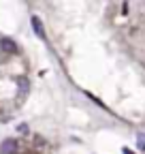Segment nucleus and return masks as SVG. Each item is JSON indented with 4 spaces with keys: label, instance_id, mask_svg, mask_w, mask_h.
Returning a JSON list of instances; mask_svg holds the SVG:
<instances>
[{
    "label": "nucleus",
    "instance_id": "f257e3e1",
    "mask_svg": "<svg viewBox=\"0 0 145 154\" xmlns=\"http://www.w3.org/2000/svg\"><path fill=\"white\" fill-rule=\"evenodd\" d=\"M17 152V141L15 139H4L0 146V154H15Z\"/></svg>",
    "mask_w": 145,
    "mask_h": 154
},
{
    "label": "nucleus",
    "instance_id": "f03ea898",
    "mask_svg": "<svg viewBox=\"0 0 145 154\" xmlns=\"http://www.w3.org/2000/svg\"><path fill=\"white\" fill-rule=\"evenodd\" d=\"M0 47H2L4 51H17V45H15V41L13 38H2V41H0Z\"/></svg>",
    "mask_w": 145,
    "mask_h": 154
},
{
    "label": "nucleus",
    "instance_id": "7ed1b4c3",
    "mask_svg": "<svg viewBox=\"0 0 145 154\" xmlns=\"http://www.w3.org/2000/svg\"><path fill=\"white\" fill-rule=\"evenodd\" d=\"M32 28H34V32L39 34V36H45V32H43V28H41V19H39V17H32Z\"/></svg>",
    "mask_w": 145,
    "mask_h": 154
},
{
    "label": "nucleus",
    "instance_id": "20e7f679",
    "mask_svg": "<svg viewBox=\"0 0 145 154\" xmlns=\"http://www.w3.org/2000/svg\"><path fill=\"white\" fill-rule=\"evenodd\" d=\"M137 141H139V150H145V133H139Z\"/></svg>",
    "mask_w": 145,
    "mask_h": 154
}]
</instances>
